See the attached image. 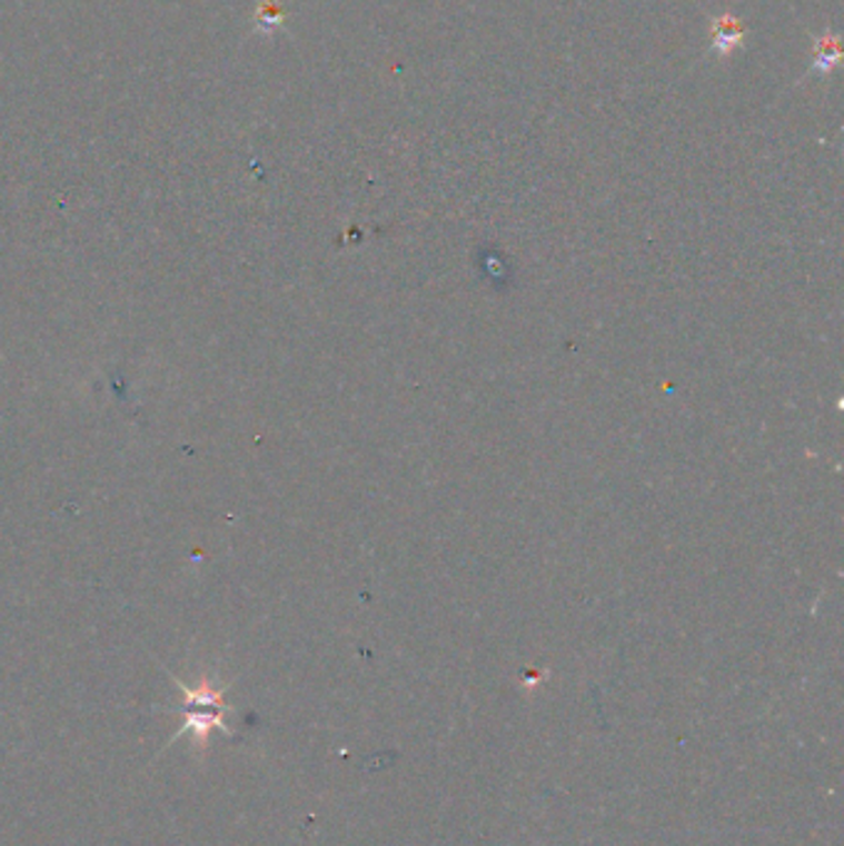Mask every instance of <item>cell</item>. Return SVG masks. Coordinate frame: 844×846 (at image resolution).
<instances>
[{
	"mask_svg": "<svg viewBox=\"0 0 844 846\" xmlns=\"http://www.w3.org/2000/svg\"><path fill=\"white\" fill-rule=\"evenodd\" d=\"M179 688L183 694V708H181L183 710V725H181L179 735L191 733L196 740L206 743L208 735L216 733V730L230 733L228 725H226V716L230 713V708L224 703L221 690L208 688V686L189 688V686H183L181 680H179Z\"/></svg>",
	"mask_w": 844,
	"mask_h": 846,
	"instance_id": "1",
	"label": "cell"
}]
</instances>
